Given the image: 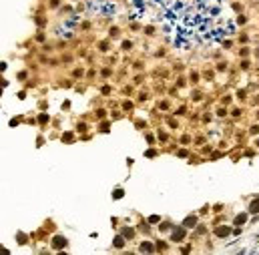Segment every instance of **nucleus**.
<instances>
[{
	"mask_svg": "<svg viewBox=\"0 0 259 255\" xmlns=\"http://www.w3.org/2000/svg\"><path fill=\"white\" fill-rule=\"evenodd\" d=\"M18 241H20V243H26V237H24L22 233H18Z\"/></svg>",
	"mask_w": 259,
	"mask_h": 255,
	"instance_id": "9b49d317",
	"label": "nucleus"
},
{
	"mask_svg": "<svg viewBox=\"0 0 259 255\" xmlns=\"http://www.w3.org/2000/svg\"><path fill=\"white\" fill-rule=\"evenodd\" d=\"M183 237H185V229H175L171 239H173V241H181Z\"/></svg>",
	"mask_w": 259,
	"mask_h": 255,
	"instance_id": "f03ea898",
	"label": "nucleus"
},
{
	"mask_svg": "<svg viewBox=\"0 0 259 255\" xmlns=\"http://www.w3.org/2000/svg\"><path fill=\"white\" fill-rule=\"evenodd\" d=\"M249 211H251V213H257V211H259V199H255V201L251 203V207H249Z\"/></svg>",
	"mask_w": 259,
	"mask_h": 255,
	"instance_id": "0eeeda50",
	"label": "nucleus"
},
{
	"mask_svg": "<svg viewBox=\"0 0 259 255\" xmlns=\"http://www.w3.org/2000/svg\"><path fill=\"white\" fill-rule=\"evenodd\" d=\"M115 245H117V247H123V245H125V241H123V235L115 237Z\"/></svg>",
	"mask_w": 259,
	"mask_h": 255,
	"instance_id": "6e6552de",
	"label": "nucleus"
},
{
	"mask_svg": "<svg viewBox=\"0 0 259 255\" xmlns=\"http://www.w3.org/2000/svg\"><path fill=\"white\" fill-rule=\"evenodd\" d=\"M133 235H135V231H133V229H129V227H127V229H123V237H133Z\"/></svg>",
	"mask_w": 259,
	"mask_h": 255,
	"instance_id": "1a4fd4ad",
	"label": "nucleus"
},
{
	"mask_svg": "<svg viewBox=\"0 0 259 255\" xmlns=\"http://www.w3.org/2000/svg\"><path fill=\"white\" fill-rule=\"evenodd\" d=\"M245 221H247V215H245V213H243V215H237V217H235V225H243Z\"/></svg>",
	"mask_w": 259,
	"mask_h": 255,
	"instance_id": "39448f33",
	"label": "nucleus"
},
{
	"mask_svg": "<svg viewBox=\"0 0 259 255\" xmlns=\"http://www.w3.org/2000/svg\"><path fill=\"white\" fill-rule=\"evenodd\" d=\"M64 245H66V239H64V237H60V235L54 237V241H52V247H54V249H62Z\"/></svg>",
	"mask_w": 259,
	"mask_h": 255,
	"instance_id": "f257e3e1",
	"label": "nucleus"
},
{
	"mask_svg": "<svg viewBox=\"0 0 259 255\" xmlns=\"http://www.w3.org/2000/svg\"><path fill=\"white\" fill-rule=\"evenodd\" d=\"M38 121H40V123H46V121H48V117H46V115H40V119H38Z\"/></svg>",
	"mask_w": 259,
	"mask_h": 255,
	"instance_id": "f8f14e48",
	"label": "nucleus"
},
{
	"mask_svg": "<svg viewBox=\"0 0 259 255\" xmlns=\"http://www.w3.org/2000/svg\"><path fill=\"white\" fill-rule=\"evenodd\" d=\"M155 247L151 245V243H141V251H147V253H151Z\"/></svg>",
	"mask_w": 259,
	"mask_h": 255,
	"instance_id": "423d86ee",
	"label": "nucleus"
},
{
	"mask_svg": "<svg viewBox=\"0 0 259 255\" xmlns=\"http://www.w3.org/2000/svg\"><path fill=\"white\" fill-rule=\"evenodd\" d=\"M195 223H197V217H195V215H191V217H187V219L183 221L185 227H195Z\"/></svg>",
	"mask_w": 259,
	"mask_h": 255,
	"instance_id": "20e7f679",
	"label": "nucleus"
},
{
	"mask_svg": "<svg viewBox=\"0 0 259 255\" xmlns=\"http://www.w3.org/2000/svg\"><path fill=\"white\" fill-rule=\"evenodd\" d=\"M113 197H115V199H121V197H123V191H121V189H117V191L113 193Z\"/></svg>",
	"mask_w": 259,
	"mask_h": 255,
	"instance_id": "9d476101",
	"label": "nucleus"
},
{
	"mask_svg": "<svg viewBox=\"0 0 259 255\" xmlns=\"http://www.w3.org/2000/svg\"><path fill=\"white\" fill-rule=\"evenodd\" d=\"M215 233L219 235V237H227V235L231 233V229H229V227H217V229H215Z\"/></svg>",
	"mask_w": 259,
	"mask_h": 255,
	"instance_id": "7ed1b4c3",
	"label": "nucleus"
}]
</instances>
